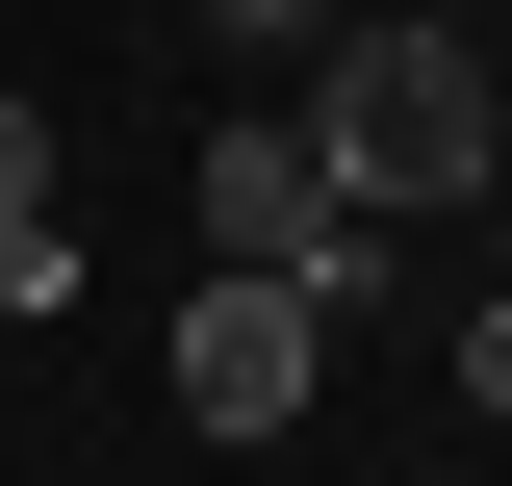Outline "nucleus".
Segmentation results:
<instances>
[{
    "instance_id": "4",
    "label": "nucleus",
    "mask_w": 512,
    "mask_h": 486,
    "mask_svg": "<svg viewBox=\"0 0 512 486\" xmlns=\"http://www.w3.org/2000/svg\"><path fill=\"white\" fill-rule=\"evenodd\" d=\"M0 231H52V103L0 77Z\"/></svg>"
},
{
    "instance_id": "3",
    "label": "nucleus",
    "mask_w": 512,
    "mask_h": 486,
    "mask_svg": "<svg viewBox=\"0 0 512 486\" xmlns=\"http://www.w3.org/2000/svg\"><path fill=\"white\" fill-rule=\"evenodd\" d=\"M154 384H180V435H308V384H333V282L205 256V282H180V333H154Z\"/></svg>"
},
{
    "instance_id": "2",
    "label": "nucleus",
    "mask_w": 512,
    "mask_h": 486,
    "mask_svg": "<svg viewBox=\"0 0 512 486\" xmlns=\"http://www.w3.org/2000/svg\"><path fill=\"white\" fill-rule=\"evenodd\" d=\"M205 256H256V282H333V307H359L384 205L333 180V128H308V103H231V128H205Z\"/></svg>"
},
{
    "instance_id": "7",
    "label": "nucleus",
    "mask_w": 512,
    "mask_h": 486,
    "mask_svg": "<svg viewBox=\"0 0 512 486\" xmlns=\"http://www.w3.org/2000/svg\"><path fill=\"white\" fill-rule=\"evenodd\" d=\"M487 282H512V180H487Z\"/></svg>"
},
{
    "instance_id": "6",
    "label": "nucleus",
    "mask_w": 512,
    "mask_h": 486,
    "mask_svg": "<svg viewBox=\"0 0 512 486\" xmlns=\"http://www.w3.org/2000/svg\"><path fill=\"white\" fill-rule=\"evenodd\" d=\"M461 410H512V282H487V307H461Z\"/></svg>"
},
{
    "instance_id": "5",
    "label": "nucleus",
    "mask_w": 512,
    "mask_h": 486,
    "mask_svg": "<svg viewBox=\"0 0 512 486\" xmlns=\"http://www.w3.org/2000/svg\"><path fill=\"white\" fill-rule=\"evenodd\" d=\"M205 26H231V52H282V77L333 52V0H205Z\"/></svg>"
},
{
    "instance_id": "1",
    "label": "nucleus",
    "mask_w": 512,
    "mask_h": 486,
    "mask_svg": "<svg viewBox=\"0 0 512 486\" xmlns=\"http://www.w3.org/2000/svg\"><path fill=\"white\" fill-rule=\"evenodd\" d=\"M308 128H333V180H359L384 231H410V205H487L512 180V52L461 26V0H333Z\"/></svg>"
}]
</instances>
